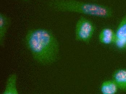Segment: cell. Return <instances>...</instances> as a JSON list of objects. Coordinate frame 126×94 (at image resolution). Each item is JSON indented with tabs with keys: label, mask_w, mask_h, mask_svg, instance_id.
Listing matches in <instances>:
<instances>
[{
	"label": "cell",
	"mask_w": 126,
	"mask_h": 94,
	"mask_svg": "<svg viewBox=\"0 0 126 94\" xmlns=\"http://www.w3.org/2000/svg\"><path fill=\"white\" fill-rule=\"evenodd\" d=\"M24 42L34 61L40 65H50L58 60L60 44L50 30L44 28L31 30L26 34Z\"/></svg>",
	"instance_id": "1"
},
{
	"label": "cell",
	"mask_w": 126,
	"mask_h": 94,
	"mask_svg": "<svg viewBox=\"0 0 126 94\" xmlns=\"http://www.w3.org/2000/svg\"><path fill=\"white\" fill-rule=\"evenodd\" d=\"M47 6L54 11L76 13L101 19H110L114 14L112 8L108 6L78 0H50Z\"/></svg>",
	"instance_id": "2"
},
{
	"label": "cell",
	"mask_w": 126,
	"mask_h": 94,
	"mask_svg": "<svg viewBox=\"0 0 126 94\" xmlns=\"http://www.w3.org/2000/svg\"><path fill=\"white\" fill-rule=\"evenodd\" d=\"M96 28L95 25L89 19L81 16L77 21L75 27V40L86 44L90 43Z\"/></svg>",
	"instance_id": "3"
},
{
	"label": "cell",
	"mask_w": 126,
	"mask_h": 94,
	"mask_svg": "<svg viewBox=\"0 0 126 94\" xmlns=\"http://www.w3.org/2000/svg\"><path fill=\"white\" fill-rule=\"evenodd\" d=\"M116 39L114 45L118 49H126V13L120 21L115 31Z\"/></svg>",
	"instance_id": "4"
},
{
	"label": "cell",
	"mask_w": 126,
	"mask_h": 94,
	"mask_svg": "<svg viewBox=\"0 0 126 94\" xmlns=\"http://www.w3.org/2000/svg\"><path fill=\"white\" fill-rule=\"evenodd\" d=\"M98 38L100 42L103 45L114 44L116 39L115 31L110 27H104L100 32Z\"/></svg>",
	"instance_id": "5"
},
{
	"label": "cell",
	"mask_w": 126,
	"mask_h": 94,
	"mask_svg": "<svg viewBox=\"0 0 126 94\" xmlns=\"http://www.w3.org/2000/svg\"><path fill=\"white\" fill-rule=\"evenodd\" d=\"M112 77L119 89L126 92V68H121L115 70Z\"/></svg>",
	"instance_id": "6"
},
{
	"label": "cell",
	"mask_w": 126,
	"mask_h": 94,
	"mask_svg": "<svg viewBox=\"0 0 126 94\" xmlns=\"http://www.w3.org/2000/svg\"><path fill=\"white\" fill-rule=\"evenodd\" d=\"M11 20L10 17L4 14L0 13V45L4 47V41L8 30L11 24Z\"/></svg>",
	"instance_id": "7"
},
{
	"label": "cell",
	"mask_w": 126,
	"mask_h": 94,
	"mask_svg": "<svg viewBox=\"0 0 126 94\" xmlns=\"http://www.w3.org/2000/svg\"><path fill=\"white\" fill-rule=\"evenodd\" d=\"M17 76L16 73L11 74L7 79L6 87L2 94H19L17 88Z\"/></svg>",
	"instance_id": "8"
},
{
	"label": "cell",
	"mask_w": 126,
	"mask_h": 94,
	"mask_svg": "<svg viewBox=\"0 0 126 94\" xmlns=\"http://www.w3.org/2000/svg\"><path fill=\"white\" fill-rule=\"evenodd\" d=\"M119 89L116 82L112 79L103 81L100 85V92L102 94H116Z\"/></svg>",
	"instance_id": "9"
},
{
	"label": "cell",
	"mask_w": 126,
	"mask_h": 94,
	"mask_svg": "<svg viewBox=\"0 0 126 94\" xmlns=\"http://www.w3.org/2000/svg\"><path fill=\"white\" fill-rule=\"evenodd\" d=\"M23 0L25 1H27L28 0Z\"/></svg>",
	"instance_id": "10"
}]
</instances>
